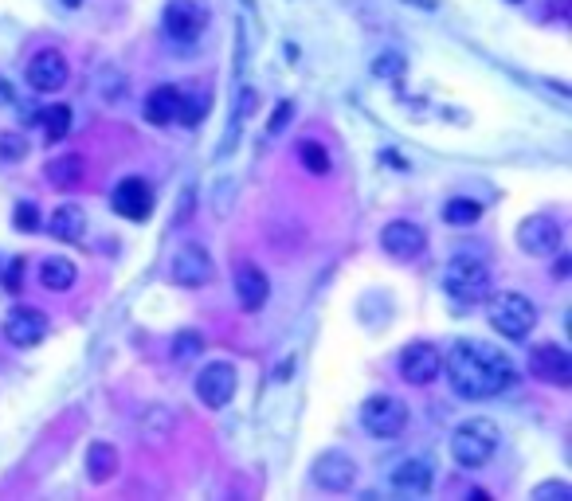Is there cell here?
I'll return each instance as SVG.
<instances>
[{"label":"cell","instance_id":"6da1fadb","mask_svg":"<svg viewBox=\"0 0 572 501\" xmlns=\"http://www.w3.org/2000/svg\"><path fill=\"white\" fill-rule=\"evenodd\" d=\"M443 368H447L451 388L463 400H490V396H502L514 384L510 357L502 349H494V345H482V341H459L447 353Z\"/></svg>","mask_w":572,"mask_h":501},{"label":"cell","instance_id":"7a4b0ae2","mask_svg":"<svg viewBox=\"0 0 572 501\" xmlns=\"http://www.w3.org/2000/svg\"><path fill=\"white\" fill-rule=\"evenodd\" d=\"M498 439H502V431H498V423H494V419H486V415H471V419H463V423L455 427V435H451V455H455L459 466L478 470V466H486V462L494 458Z\"/></svg>","mask_w":572,"mask_h":501},{"label":"cell","instance_id":"3957f363","mask_svg":"<svg viewBox=\"0 0 572 501\" xmlns=\"http://www.w3.org/2000/svg\"><path fill=\"white\" fill-rule=\"evenodd\" d=\"M486 318L490 325L506 337V341H522L533 333V325H537V310H533V302L518 294V290H498L494 298H490V306H486Z\"/></svg>","mask_w":572,"mask_h":501},{"label":"cell","instance_id":"277c9868","mask_svg":"<svg viewBox=\"0 0 572 501\" xmlns=\"http://www.w3.org/2000/svg\"><path fill=\"white\" fill-rule=\"evenodd\" d=\"M443 290L455 302H478L490 294V267L478 255H455L443 271Z\"/></svg>","mask_w":572,"mask_h":501},{"label":"cell","instance_id":"5b68a950","mask_svg":"<svg viewBox=\"0 0 572 501\" xmlns=\"http://www.w3.org/2000/svg\"><path fill=\"white\" fill-rule=\"evenodd\" d=\"M361 423H365V431L373 439H396L408 427V404L400 396H388V392L369 396L361 404Z\"/></svg>","mask_w":572,"mask_h":501},{"label":"cell","instance_id":"8992f818","mask_svg":"<svg viewBox=\"0 0 572 501\" xmlns=\"http://www.w3.org/2000/svg\"><path fill=\"white\" fill-rule=\"evenodd\" d=\"M208 4L204 0H169L165 4V36L173 44H196L208 32Z\"/></svg>","mask_w":572,"mask_h":501},{"label":"cell","instance_id":"52a82bcc","mask_svg":"<svg viewBox=\"0 0 572 501\" xmlns=\"http://www.w3.org/2000/svg\"><path fill=\"white\" fill-rule=\"evenodd\" d=\"M236 384V368L228 361H212V365L200 368V376H196V396H200L204 408H228L232 396H236Z\"/></svg>","mask_w":572,"mask_h":501},{"label":"cell","instance_id":"ba28073f","mask_svg":"<svg viewBox=\"0 0 572 501\" xmlns=\"http://www.w3.org/2000/svg\"><path fill=\"white\" fill-rule=\"evenodd\" d=\"M212 274H216L212 255H208L200 243H185V247L173 255V263H169V278H173L177 286H189V290L208 286V282H212Z\"/></svg>","mask_w":572,"mask_h":501},{"label":"cell","instance_id":"9c48e42d","mask_svg":"<svg viewBox=\"0 0 572 501\" xmlns=\"http://www.w3.org/2000/svg\"><path fill=\"white\" fill-rule=\"evenodd\" d=\"M529 376H537L541 384H557V388H569L572 384V357L553 345V341H541L533 353H529Z\"/></svg>","mask_w":572,"mask_h":501},{"label":"cell","instance_id":"30bf717a","mask_svg":"<svg viewBox=\"0 0 572 501\" xmlns=\"http://www.w3.org/2000/svg\"><path fill=\"white\" fill-rule=\"evenodd\" d=\"M518 247L533 259H549L561 251V224L549 216H529L518 228Z\"/></svg>","mask_w":572,"mask_h":501},{"label":"cell","instance_id":"8fae6325","mask_svg":"<svg viewBox=\"0 0 572 501\" xmlns=\"http://www.w3.org/2000/svg\"><path fill=\"white\" fill-rule=\"evenodd\" d=\"M400 376H404L408 384H416V388L439 380V376H443V353H439L435 345H424V341L408 345V349L400 353Z\"/></svg>","mask_w":572,"mask_h":501},{"label":"cell","instance_id":"7c38bea8","mask_svg":"<svg viewBox=\"0 0 572 501\" xmlns=\"http://www.w3.org/2000/svg\"><path fill=\"white\" fill-rule=\"evenodd\" d=\"M44 337H48V318L32 306H20L4 318V341L16 349H36Z\"/></svg>","mask_w":572,"mask_h":501},{"label":"cell","instance_id":"4fadbf2b","mask_svg":"<svg viewBox=\"0 0 572 501\" xmlns=\"http://www.w3.org/2000/svg\"><path fill=\"white\" fill-rule=\"evenodd\" d=\"M110 204H114V212H118L122 220L142 224V220H149V212H153V188H149V181H142V177H126V181L114 188Z\"/></svg>","mask_w":572,"mask_h":501},{"label":"cell","instance_id":"5bb4252c","mask_svg":"<svg viewBox=\"0 0 572 501\" xmlns=\"http://www.w3.org/2000/svg\"><path fill=\"white\" fill-rule=\"evenodd\" d=\"M381 247L392 259H420L424 247H428V235H424L420 224H412V220H392V224L381 231Z\"/></svg>","mask_w":572,"mask_h":501},{"label":"cell","instance_id":"9a60e30c","mask_svg":"<svg viewBox=\"0 0 572 501\" xmlns=\"http://www.w3.org/2000/svg\"><path fill=\"white\" fill-rule=\"evenodd\" d=\"M28 83H32V91H59L63 83H67V55L63 51H55V47H44V51H36L32 59H28Z\"/></svg>","mask_w":572,"mask_h":501},{"label":"cell","instance_id":"2e32d148","mask_svg":"<svg viewBox=\"0 0 572 501\" xmlns=\"http://www.w3.org/2000/svg\"><path fill=\"white\" fill-rule=\"evenodd\" d=\"M314 482L322 490H330V494H345L357 482V462L349 455H341V451H326L314 462Z\"/></svg>","mask_w":572,"mask_h":501},{"label":"cell","instance_id":"e0dca14e","mask_svg":"<svg viewBox=\"0 0 572 501\" xmlns=\"http://www.w3.org/2000/svg\"><path fill=\"white\" fill-rule=\"evenodd\" d=\"M181 118V87H153L145 94V122L149 126H173Z\"/></svg>","mask_w":572,"mask_h":501},{"label":"cell","instance_id":"ac0fdd59","mask_svg":"<svg viewBox=\"0 0 572 501\" xmlns=\"http://www.w3.org/2000/svg\"><path fill=\"white\" fill-rule=\"evenodd\" d=\"M267 294H271V282H267V274L259 271L255 263H243L236 271V298L239 306L247 310V314H255L263 302H267Z\"/></svg>","mask_w":572,"mask_h":501},{"label":"cell","instance_id":"d6986e66","mask_svg":"<svg viewBox=\"0 0 572 501\" xmlns=\"http://www.w3.org/2000/svg\"><path fill=\"white\" fill-rule=\"evenodd\" d=\"M388 482H392L400 494H428L431 490V462L428 458H404V462L388 474Z\"/></svg>","mask_w":572,"mask_h":501},{"label":"cell","instance_id":"ffe728a7","mask_svg":"<svg viewBox=\"0 0 572 501\" xmlns=\"http://www.w3.org/2000/svg\"><path fill=\"white\" fill-rule=\"evenodd\" d=\"M48 228L59 243H79L87 235V212L79 204H59L55 216L48 220Z\"/></svg>","mask_w":572,"mask_h":501},{"label":"cell","instance_id":"44dd1931","mask_svg":"<svg viewBox=\"0 0 572 501\" xmlns=\"http://www.w3.org/2000/svg\"><path fill=\"white\" fill-rule=\"evenodd\" d=\"M118 474V451L110 447V443H91L87 447V478L95 482V486H102V482H110Z\"/></svg>","mask_w":572,"mask_h":501},{"label":"cell","instance_id":"7402d4cb","mask_svg":"<svg viewBox=\"0 0 572 501\" xmlns=\"http://www.w3.org/2000/svg\"><path fill=\"white\" fill-rule=\"evenodd\" d=\"M40 282L48 286L51 294H63V290H71L75 282H79V271H75V263L71 259H44L40 263Z\"/></svg>","mask_w":572,"mask_h":501},{"label":"cell","instance_id":"603a6c76","mask_svg":"<svg viewBox=\"0 0 572 501\" xmlns=\"http://www.w3.org/2000/svg\"><path fill=\"white\" fill-rule=\"evenodd\" d=\"M48 181L55 188H75L83 181V157L79 153H67V157H51L48 161Z\"/></svg>","mask_w":572,"mask_h":501},{"label":"cell","instance_id":"cb8c5ba5","mask_svg":"<svg viewBox=\"0 0 572 501\" xmlns=\"http://www.w3.org/2000/svg\"><path fill=\"white\" fill-rule=\"evenodd\" d=\"M40 126H44V137H48V141H63V137L71 134V106H63V102L44 106V110H40Z\"/></svg>","mask_w":572,"mask_h":501},{"label":"cell","instance_id":"d4e9b609","mask_svg":"<svg viewBox=\"0 0 572 501\" xmlns=\"http://www.w3.org/2000/svg\"><path fill=\"white\" fill-rule=\"evenodd\" d=\"M298 157H302L306 173H314V177H326V173L334 169V161H330V149H326L322 141H302V145H298Z\"/></svg>","mask_w":572,"mask_h":501},{"label":"cell","instance_id":"484cf974","mask_svg":"<svg viewBox=\"0 0 572 501\" xmlns=\"http://www.w3.org/2000/svg\"><path fill=\"white\" fill-rule=\"evenodd\" d=\"M443 220H447V224H455V228H471V224L482 220V208H478L475 200L455 196V200H447V204H443Z\"/></svg>","mask_w":572,"mask_h":501},{"label":"cell","instance_id":"4316f807","mask_svg":"<svg viewBox=\"0 0 572 501\" xmlns=\"http://www.w3.org/2000/svg\"><path fill=\"white\" fill-rule=\"evenodd\" d=\"M24 157H28V141H24V137L16 134V130H12V134H0V161H12V165H16V161H24Z\"/></svg>","mask_w":572,"mask_h":501},{"label":"cell","instance_id":"83f0119b","mask_svg":"<svg viewBox=\"0 0 572 501\" xmlns=\"http://www.w3.org/2000/svg\"><path fill=\"white\" fill-rule=\"evenodd\" d=\"M533 501H572V486L569 482H541L533 490Z\"/></svg>","mask_w":572,"mask_h":501},{"label":"cell","instance_id":"f1b7e54d","mask_svg":"<svg viewBox=\"0 0 572 501\" xmlns=\"http://www.w3.org/2000/svg\"><path fill=\"white\" fill-rule=\"evenodd\" d=\"M204 349V341H200V333H177V349H173V361H189Z\"/></svg>","mask_w":572,"mask_h":501},{"label":"cell","instance_id":"f546056e","mask_svg":"<svg viewBox=\"0 0 572 501\" xmlns=\"http://www.w3.org/2000/svg\"><path fill=\"white\" fill-rule=\"evenodd\" d=\"M381 79H400L404 75V59L396 55V51H388V55H377V67H373Z\"/></svg>","mask_w":572,"mask_h":501},{"label":"cell","instance_id":"4dcf8cb0","mask_svg":"<svg viewBox=\"0 0 572 501\" xmlns=\"http://www.w3.org/2000/svg\"><path fill=\"white\" fill-rule=\"evenodd\" d=\"M16 228L40 231V208H36V204H20V208H16Z\"/></svg>","mask_w":572,"mask_h":501},{"label":"cell","instance_id":"1f68e13d","mask_svg":"<svg viewBox=\"0 0 572 501\" xmlns=\"http://www.w3.org/2000/svg\"><path fill=\"white\" fill-rule=\"evenodd\" d=\"M290 110H294L290 102H279V110H275V118H271V126H267L271 134H279V130H283V126H286V118H290Z\"/></svg>","mask_w":572,"mask_h":501},{"label":"cell","instance_id":"d6a6232c","mask_svg":"<svg viewBox=\"0 0 572 501\" xmlns=\"http://www.w3.org/2000/svg\"><path fill=\"white\" fill-rule=\"evenodd\" d=\"M16 102V91H12V83L0 75V106H12Z\"/></svg>","mask_w":572,"mask_h":501},{"label":"cell","instance_id":"836d02e7","mask_svg":"<svg viewBox=\"0 0 572 501\" xmlns=\"http://www.w3.org/2000/svg\"><path fill=\"white\" fill-rule=\"evenodd\" d=\"M20 271H24V263L16 259V263H12V271H8V282H4L8 290H20Z\"/></svg>","mask_w":572,"mask_h":501},{"label":"cell","instance_id":"e575fe53","mask_svg":"<svg viewBox=\"0 0 572 501\" xmlns=\"http://www.w3.org/2000/svg\"><path fill=\"white\" fill-rule=\"evenodd\" d=\"M63 4H67V8H79V4H83V0H63Z\"/></svg>","mask_w":572,"mask_h":501},{"label":"cell","instance_id":"d590c367","mask_svg":"<svg viewBox=\"0 0 572 501\" xmlns=\"http://www.w3.org/2000/svg\"><path fill=\"white\" fill-rule=\"evenodd\" d=\"M510 4H522V0H510Z\"/></svg>","mask_w":572,"mask_h":501}]
</instances>
